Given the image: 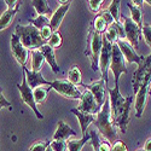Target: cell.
<instances>
[{
	"label": "cell",
	"instance_id": "31",
	"mask_svg": "<svg viewBox=\"0 0 151 151\" xmlns=\"http://www.w3.org/2000/svg\"><path fill=\"white\" fill-rule=\"evenodd\" d=\"M92 27H93V29L97 33L104 34L106 32V29H108V24L105 23V21L102 17H100L99 15H97L96 18H94V21H93V23H92Z\"/></svg>",
	"mask_w": 151,
	"mask_h": 151
},
{
	"label": "cell",
	"instance_id": "30",
	"mask_svg": "<svg viewBox=\"0 0 151 151\" xmlns=\"http://www.w3.org/2000/svg\"><path fill=\"white\" fill-rule=\"evenodd\" d=\"M28 22H30V24H33V26L39 30L50 26V18L47 16H37L36 18H29Z\"/></svg>",
	"mask_w": 151,
	"mask_h": 151
},
{
	"label": "cell",
	"instance_id": "6",
	"mask_svg": "<svg viewBox=\"0 0 151 151\" xmlns=\"http://www.w3.org/2000/svg\"><path fill=\"white\" fill-rule=\"evenodd\" d=\"M132 102H133V96L127 97L124 104L122 106H120L116 112L111 114L112 120H114V123L116 124V127L121 131V133L127 132V127H128V123H129V114H131Z\"/></svg>",
	"mask_w": 151,
	"mask_h": 151
},
{
	"label": "cell",
	"instance_id": "17",
	"mask_svg": "<svg viewBox=\"0 0 151 151\" xmlns=\"http://www.w3.org/2000/svg\"><path fill=\"white\" fill-rule=\"evenodd\" d=\"M70 3L71 1H68L65 5H59V7L53 12V15L51 16V18H50V26H51V29L53 33L58 32L60 24L63 22V18H64L65 14L70 7Z\"/></svg>",
	"mask_w": 151,
	"mask_h": 151
},
{
	"label": "cell",
	"instance_id": "2",
	"mask_svg": "<svg viewBox=\"0 0 151 151\" xmlns=\"http://www.w3.org/2000/svg\"><path fill=\"white\" fill-rule=\"evenodd\" d=\"M15 34L19 37L21 42L23 44V46L26 47L28 51H33V50H40L41 46H44L45 44H47L41 36L40 30L35 28L33 24H27V26H21L17 24L16 26V30Z\"/></svg>",
	"mask_w": 151,
	"mask_h": 151
},
{
	"label": "cell",
	"instance_id": "14",
	"mask_svg": "<svg viewBox=\"0 0 151 151\" xmlns=\"http://www.w3.org/2000/svg\"><path fill=\"white\" fill-rule=\"evenodd\" d=\"M117 46L120 48V51L122 52V55L124 56L126 58V62H129V63H135V64H142V62L144 60V56H140L138 55L135 48L126 40H119L117 42Z\"/></svg>",
	"mask_w": 151,
	"mask_h": 151
},
{
	"label": "cell",
	"instance_id": "33",
	"mask_svg": "<svg viewBox=\"0 0 151 151\" xmlns=\"http://www.w3.org/2000/svg\"><path fill=\"white\" fill-rule=\"evenodd\" d=\"M47 44L51 46L52 48H58V47H60V46H62V36H60V34H59L58 32L53 33L52 36L50 37V40L47 41Z\"/></svg>",
	"mask_w": 151,
	"mask_h": 151
},
{
	"label": "cell",
	"instance_id": "36",
	"mask_svg": "<svg viewBox=\"0 0 151 151\" xmlns=\"http://www.w3.org/2000/svg\"><path fill=\"white\" fill-rule=\"evenodd\" d=\"M97 15H99L100 17H102V18L105 21V23L108 24V27H109V26H111V24H114V23H115L114 18H112L111 14H110V12L108 11V9H106V10H103V11H100L99 14H97Z\"/></svg>",
	"mask_w": 151,
	"mask_h": 151
},
{
	"label": "cell",
	"instance_id": "39",
	"mask_svg": "<svg viewBox=\"0 0 151 151\" xmlns=\"http://www.w3.org/2000/svg\"><path fill=\"white\" fill-rule=\"evenodd\" d=\"M40 33H41L42 39H44L46 42L50 40V37H51V36H52V34H53V32H52V29H51V26H47V27L42 28V29L40 30Z\"/></svg>",
	"mask_w": 151,
	"mask_h": 151
},
{
	"label": "cell",
	"instance_id": "27",
	"mask_svg": "<svg viewBox=\"0 0 151 151\" xmlns=\"http://www.w3.org/2000/svg\"><path fill=\"white\" fill-rule=\"evenodd\" d=\"M51 90H52L51 86H46V87H45V86H40V87H37V88H35V90L33 91L35 103H36V104L44 103Z\"/></svg>",
	"mask_w": 151,
	"mask_h": 151
},
{
	"label": "cell",
	"instance_id": "13",
	"mask_svg": "<svg viewBox=\"0 0 151 151\" xmlns=\"http://www.w3.org/2000/svg\"><path fill=\"white\" fill-rule=\"evenodd\" d=\"M78 109L82 112H87V114H91V115L98 114L99 110H100V108L98 106L93 94L88 90L82 92V96L80 98V104H79Z\"/></svg>",
	"mask_w": 151,
	"mask_h": 151
},
{
	"label": "cell",
	"instance_id": "18",
	"mask_svg": "<svg viewBox=\"0 0 151 151\" xmlns=\"http://www.w3.org/2000/svg\"><path fill=\"white\" fill-rule=\"evenodd\" d=\"M78 133L75 132L70 126L64 121H58L57 131L53 134L52 140H69L70 137H76Z\"/></svg>",
	"mask_w": 151,
	"mask_h": 151
},
{
	"label": "cell",
	"instance_id": "11",
	"mask_svg": "<svg viewBox=\"0 0 151 151\" xmlns=\"http://www.w3.org/2000/svg\"><path fill=\"white\" fill-rule=\"evenodd\" d=\"M11 52L14 55V57L16 58V60L19 63L22 67H27V60H28V50L23 46V44L21 42L19 37L14 33L11 35Z\"/></svg>",
	"mask_w": 151,
	"mask_h": 151
},
{
	"label": "cell",
	"instance_id": "5",
	"mask_svg": "<svg viewBox=\"0 0 151 151\" xmlns=\"http://www.w3.org/2000/svg\"><path fill=\"white\" fill-rule=\"evenodd\" d=\"M110 70L114 74L115 86H119V80L122 74H127V67H126V58L120 51L117 44L112 45V56L110 63Z\"/></svg>",
	"mask_w": 151,
	"mask_h": 151
},
{
	"label": "cell",
	"instance_id": "10",
	"mask_svg": "<svg viewBox=\"0 0 151 151\" xmlns=\"http://www.w3.org/2000/svg\"><path fill=\"white\" fill-rule=\"evenodd\" d=\"M121 19H123V28L126 33V39L128 40V42L137 50L138 45H139V37L142 34V28L138 26L135 22H133L131 18L122 16Z\"/></svg>",
	"mask_w": 151,
	"mask_h": 151
},
{
	"label": "cell",
	"instance_id": "38",
	"mask_svg": "<svg viewBox=\"0 0 151 151\" xmlns=\"http://www.w3.org/2000/svg\"><path fill=\"white\" fill-rule=\"evenodd\" d=\"M111 151H128V149H127V146H126V144L122 140L119 139L115 143H112Z\"/></svg>",
	"mask_w": 151,
	"mask_h": 151
},
{
	"label": "cell",
	"instance_id": "40",
	"mask_svg": "<svg viewBox=\"0 0 151 151\" xmlns=\"http://www.w3.org/2000/svg\"><path fill=\"white\" fill-rule=\"evenodd\" d=\"M11 106H12L11 103L4 97L3 90H1V87H0V109H1V108H10V110H11Z\"/></svg>",
	"mask_w": 151,
	"mask_h": 151
},
{
	"label": "cell",
	"instance_id": "1",
	"mask_svg": "<svg viewBox=\"0 0 151 151\" xmlns=\"http://www.w3.org/2000/svg\"><path fill=\"white\" fill-rule=\"evenodd\" d=\"M97 131L102 134L109 143H115L116 140H119V133H117V127L114 123L111 116V108H110V100H109V96L105 100L104 105L102 106V109L99 110V112L97 114L96 121L93 122Z\"/></svg>",
	"mask_w": 151,
	"mask_h": 151
},
{
	"label": "cell",
	"instance_id": "3",
	"mask_svg": "<svg viewBox=\"0 0 151 151\" xmlns=\"http://www.w3.org/2000/svg\"><path fill=\"white\" fill-rule=\"evenodd\" d=\"M102 47H103V34L97 33L91 24L88 36H87V47H86L85 55L90 58L91 69L93 71H97L99 68V56H100V51H102Z\"/></svg>",
	"mask_w": 151,
	"mask_h": 151
},
{
	"label": "cell",
	"instance_id": "19",
	"mask_svg": "<svg viewBox=\"0 0 151 151\" xmlns=\"http://www.w3.org/2000/svg\"><path fill=\"white\" fill-rule=\"evenodd\" d=\"M70 112L74 114L75 116L78 117V121L80 123V128H81V133H82V137L87 134V128H88L90 123L94 122L96 121V117L94 115H91V114H87V112H82L80 111L78 108H74V109H70Z\"/></svg>",
	"mask_w": 151,
	"mask_h": 151
},
{
	"label": "cell",
	"instance_id": "16",
	"mask_svg": "<svg viewBox=\"0 0 151 151\" xmlns=\"http://www.w3.org/2000/svg\"><path fill=\"white\" fill-rule=\"evenodd\" d=\"M22 69H23V74L26 75L27 82L33 91L40 86H50V83H51V81H47L46 79H44L41 71L34 73V71L28 70L27 67H22Z\"/></svg>",
	"mask_w": 151,
	"mask_h": 151
},
{
	"label": "cell",
	"instance_id": "34",
	"mask_svg": "<svg viewBox=\"0 0 151 151\" xmlns=\"http://www.w3.org/2000/svg\"><path fill=\"white\" fill-rule=\"evenodd\" d=\"M50 146H51L53 151H67L68 150V144L65 140H51Z\"/></svg>",
	"mask_w": 151,
	"mask_h": 151
},
{
	"label": "cell",
	"instance_id": "8",
	"mask_svg": "<svg viewBox=\"0 0 151 151\" xmlns=\"http://www.w3.org/2000/svg\"><path fill=\"white\" fill-rule=\"evenodd\" d=\"M111 56H112V45L105 39L103 34V47H102V51H100V56H99V68H100V74H102V80L105 82L106 86L109 81L108 71L110 70Z\"/></svg>",
	"mask_w": 151,
	"mask_h": 151
},
{
	"label": "cell",
	"instance_id": "7",
	"mask_svg": "<svg viewBox=\"0 0 151 151\" xmlns=\"http://www.w3.org/2000/svg\"><path fill=\"white\" fill-rule=\"evenodd\" d=\"M50 86H51L52 90H55L57 93H59L60 96L65 97L68 99H74V100L79 99L80 100V98L82 96V92L79 90V87L70 83L68 80L57 79L50 83Z\"/></svg>",
	"mask_w": 151,
	"mask_h": 151
},
{
	"label": "cell",
	"instance_id": "29",
	"mask_svg": "<svg viewBox=\"0 0 151 151\" xmlns=\"http://www.w3.org/2000/svg\"><path fill=\"white\" fill-rule=\"evenodd\" d=\"M120 5H121V1H119V0H114V1L110 3L109 7H108V11L111 14V16H112V18H114L115 23H121Z\"/></svg>",
	"mask_w": 151,
	"mask_h": 151
},
{
	"label": "cell",
	"instance_id": "42",
	"mask_svg": "<svg viewBox=\"0 0 151 151\" xmlns=\"http://www.w3.org/2000/svg\"><path fill=\"white\" fill-rule=\"evenodd\" d=\"M135 6H138V7H142L143 9V4H144V1H140V0H134V1H132Z\"/></svg>",
	"mask_w": 151,
	"mask_h": 151
},
{
	"label": "cell",
	"instance_id": "35",
	"mask_svg": "<svg viewBox=\"0 0 151 151\" xmlns=\"http://www.w3.org/2000/svg\"><path fill=\"white\" fill-rule=\"evenodd\" d=\"M142 34L144 36V40L147 44V46L151 50V26L149 24H144L143 28H142Z\"/></svg>",
	"mask_w": 151,
	"mask_h": 151
},
{
	"label": "cell",
	"instance_id": "25",
	"mask_svg": "<svg viewBox=\"0 0 151 151\" xmlns=\"http://www.w3.org/2000/svg\"><path fill=\"white\" fill-rule=\"evenodd\" d=\"M45 62V57L40 50H33L32 51V70L34 73L40 71Z\"/></svg>",
	"mask_w": 151,
	"mask_h": 151
},
{
	"label": "cell",
	"instance_id": "26",
	"mask_svg": "<svg viewBox=\"0 0 151 151\" xmlns=\"http://www.w3.org/2000/svg\"><path fill=\"white\" fill-rule=\"evenodd\" d=\"M91 139V137L90 134L87 133L86 135H83L81 139H69L67 142L68 144V151H81L83 145L87 143V142H90Z\"/></svg>",
	"mask_w": 151,
	"mask_h": 151
},
{
	"label": "cell",
	"instance_id": "46",
	"mask_svg": "<svg viewBox=\"0 0 151 151\" xmlns=\"http://www.w3.org/2000/svg\"><path fill=\"white\" fill-rule=\"evenodd\" d=\"M139 151H144V150H139Z\"/></svg>",
	"mask_w": 151,
	"mask_h": 151
},
{
	"label": "cell",
	"instance_id": "44",
	"mask_svg": "<svg viewBox=\"0 0 151 151\" xmlns=\"http://www.w3.org/2000/svg\"><path fill=\"white\" fill-rule=\"evenodd\" d=\"M46 151H53V150H52V149H51V146H48V147H47V149H46Z\"/></svg>",
	"mask_w": 151,
	"mask_h": 151
},
{
	"label": "cell",
	"instance_id": "28",
	"mask_svg": "<svg viewBox=\"0 0 151 151\" xmlns=\"http://www.w3.org/2000/svg\"><path fill=\"white\" fill-rule=\"evenodd\" d=\"M67 80L75 85V86H78V85H83L82 83V76H81V71H80V68L78 65H73L69 71H68V78Z\"/></svg>",
	"mask_w": 151,
	"mask_h": 151
},
{
	"label": "cell",
	"instance_id": "12",
	"mask_svg": "<svg viewBox=\"0 0 151 151\" xmlns=\"http://www.w3.org/2000/svg\"><path fill=\"white\" fill-rule=\"evenodd\" d=\"M82 86L93 94L98 106L102 109V106L104 105L105 100L108 98V96H106V93H108V86L105 85V82L103 80H99V81H96V82H93L91 85H82Z\"/></svg>",
	"mask_w": 151,
	"mask_h": 151
},
{
	"label": "cell",
	"instance_id": "21",
	"mask_svg": "<svg viewBox=\"0 0 151 151\" xmlns=\"http://www.w3.org/2000/svg\"><path fill=\"white\" fill-rule=\"evenodd\" d=\"M90 137H91V145L93 147L94 151H111V145L110 143L106 140H102L100 139V137L98 134V131L97 129H92L90 133Z\"/></svg>",
	"mask_w": 151,
	"mask_h": 151
},
{
	"label": "cell",
	"instance_id": "20",
	"mask_svg": "<svg viewBox=\"0 0 151 151\" xmlns=\"http://www.w3.org/2000/svg\"><path fill=\"white\" fill-rule=\"evenodd\" d=\"M40 51L45 57V60L48 63V65L51 67L53 73H59V67L57 64V60H56V55H55V48H52L48 44H45L44 46L40 47Z\"/></svg>",
	"mask_w": 151,
	"mask_h": 151
},
{
	"label": "cell",
	"instance_id": "32",
	"mask_svg": "<svg viewBox=\"0 0 151 151\" xmlns=\"http://www.w3.org/2000/svg\"><path fill=\"white\" fill-rule=\"evenodd\" d=\"M50 144H51V140L50 139H47L45 142H36L30 145L28 151H46V149L50 146Z\"/></svg>",
	"mask_w": 151,
	"mask_h": 151
},
{
	"label": "cell",
	"instance_id": "23",
	"mask_svg": "<svg viewBox=\"0 0 151 151\" xmlns=\"http://www.w3.org/2000/svg\"><path fill=\"white\" fill-rule=\"evenodd\" d=\"M33 7L35 9L37 16H47V15H53L51 7L48 6V3L45 0H34L32 1Z\"/></svg>",
	"mask_w": 151,
	"mask_h": 151
},
{
	"label": "cell",
	"instance_id": "43",
	"mask_svg": "<svg viewBox=\"0 0 151 151\" xmlns=\"http://www.w3.org/2000/svg\"><path fill=\"white\" fill-rule=\"evenodd\" d=\"M144 3H147V4L151 6V0H146V1H144Z\"/></svg>",
	"mask_w": 151,
	"mask_h": 151
},
{
	"label": "cell",
	"instance_id": "45",
	"mask_svg": "<svg viewBox=\"0 0 151 151\" xmlns=\"http://www.w3.org/2000/svg\"><path fill=\"white\" fill-rule=\"evenodd\" d=\"M149 93H150V96H151V85H150V90H149Z\"/></svg>",
	"mask_w": 151,
	"mask_h": 151
},
{
	"label": "cell",
	"instance_id": "15",
	"mask_svg": "<svg viewBox=\"0 0 151 151\" xmlns=\"http://www.w3.org/2000/svg\"><path fill=\"white\" fill-rule=\"evenodd\" d=\"M150 85H151V81L145 82L140 87V90L138 91V93L135 94L134 109H135V117L137 119L142 117L143 112H144V108H145V104H146V97H147V93H149V90H150Z\"/></svg>",
	"mask_w": 151,
	"mask_h": 151
},
{
	"label": "cell",
	"instance_id": "22",
	"mask_svg": "<svg viewBox=\"0 0 151 151\" xmlns=\"http://www.w3.org/2000/svg\"><path fill=\"white\" fill-rule=\"evenodd\" d=\"M22 4V3H21ZM21 4L14 9H7L6 11H4L1 16H0V30H3V29H6L11 26V23L14 22L16 15H17V12H18V9L21 6Z\"/></svg>",
	"mask_w": 151,
	"mask_h": 151
},
{
	"label": "cell",
	"instance_id": "37",
	"mask_svg": "<svg viewBox=\"0 0 151 151\" xmlns=\"http://www.w3.org/2000/svg\"><path fill=\"white\" fill-rule=\"evenodd\" d=\"M88 5H90L91 10L94 12V14H99L100 7H102V5H103V0H90Z\"/></svg>",
	"mask_w": 151,
	"mask_h": 151
},
{
	"label": "cell",
	"instance_id": "9",
	"mask_svg": "<svg viewBox=\"0 0 151 151\" xmlns=\"http://www.w3.org/2000/svg\"><path fill=\"white\" fill-rule=\"evenodd\" d=\"M16 87L18 88L19 93H21V98L23 100V103H26L27 105L30 106V109L34 111L35 116L39 119V120H42L44 119V115L41 112L37 110V106H36V103H35V99H34V93H33V90L29 87L28 82H27V79H26V75L23 74V81L22 83H16Z\"/></svg>",
	"mask_w": 151,
	"mask_h": 151
},
{
	"label": "cell",
	"instance_id": "4",
	"mask_svg": "<svg viewBox=\"0 0 151 151\" xmlns=\"http://www.w3.org/2000/svg\"><path fill=\"white\" fill-rule=\"evenodd\" d=\"M147 81H151V55L144 57L142 64L138 65V69L133 74L132 78L133 93L137 94L138 91L140 90V87Z\"/></svg>",
	"mask_w": 151,
	"mask_h": 151
},
{
	"label": "cell",
	"instance_id": "24",
	"mask_svg": "<svg viewBox=\"0 0 151 151\" xmlns=\"http://www.w3.org/2000/svg\"><path fill=\"white\" fill-rule=\"evenodd\" d=\"M127 6L131 10V19L133 22H135L140 28H143V26H144L143 24V9L135 6L132 1H128Z\"/></svg>",
	"mask_w": 151,
	"mask_h": 151
},
{
	"label": "cell",
	"instance_id": "41",
	"mask_svg": "<svg viewBox=\"0 0 151 151\" xmlns=\"http://www.w3.org/2000/svg\"><path fill=\"white\" fill-rule=\"evenodd\" d=\"M143 150H144V151H151V138L145 142V144H144V149H143Z\"/></svg>",
	"mask_w": 151,
	"mask_h": 151
}]
</instances>
